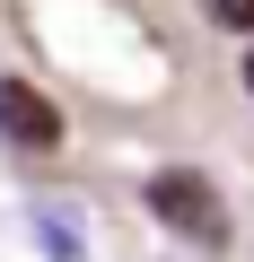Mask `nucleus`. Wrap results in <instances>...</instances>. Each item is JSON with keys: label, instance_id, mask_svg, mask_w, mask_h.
I'll return each instance as SVG.
<instances>
[{"label": "nucleus", "instance_id": "39448f33", "mask_svg": "<svg viewBox=\"0 0 254 262\" xmlns=\"http://www.w3.org/2000/svg\"><path fill=\"white\" fill-rule=\"evenodd\" d=\"M245 88H254V35H245Z\"/></svg>", "mask_w": 254, "mask_h": 262}, {"label": "nucleus", "instance_id": "f03ea898", "mask_svg": "<svg viewBox=\"0 0 254 262\" xmlns=\"http://www.w3.org/2000/svg\"><path fill=\"white\" fill-rule=\"evenodd\" d=\"M0 140H18V149H62V114L44 88L27 79H0Z\"/></svg>", "mask_w": 254, "mask_h": 262}, {"label": "nucleus", "instance_id": "f257e3e1", "mask_svg": "<svg viewBox=\"0 0 254 262\" xmlns=\"http://www.w3.org/2000/svg\"><path fill=\"white\" fill-rule=\"evenodd\" d=\"M149 219H158L167 236L202 245V253L228 245V201H219V184H210L202 166H158V175H149Z\"/></svg>", "mask_w": 254, "mask_h": 262}, {"label": "nucleus", "instance_id": "7ed1b4c3", "mask_svg": "<svg viewBox=\"0 0 254 262\" xmlns=\"http://www.w3.org/2000/svg\"><path fill=\"white\" fill-rule=\"evenodd\" d=\"M35 245H44V262H88L79 210H70V201H35Z\"/></svg>", "mask_w": 254, "mask_h": 262}, {"label": "nucleus", "instance_id": "20e7f679", "mask_svg": "<svg viewBox=\"0 0 254 262\" xmlns=\"http://www.w3.org/2000/svg\"><path fill=\"white\" fill-rule=\"evenodd\" d=\"M202 9H210L219 27H237V35H254V0H202Z\"/></svg>", "mask_w": 254, "mask_h": 262}]
</instances>
